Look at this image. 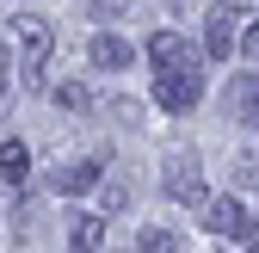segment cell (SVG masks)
<instances>
[{
    "label": "cell",
    "mask_w": 259,
    "mask_h": 253,
    "mask_svg": "<svg viewBox=\"0 0 259 253\" xmlns=\"http://www.w3.org/2000/svg\"><path fill=\"white\" fill-rule=\"evenodd\" d=\"M253 99H259V87H253V68H247V74L229 87V111H235L241 123H253Z\"/></svg>",
    "instance_id": "11"
},
{
    "label": "cell",
    "mask_w": 259,
    "mask_h": 253,
    "mask_svg": "<svg viewBox=\"0 0 259 253\" xmlns=\"http://www.w3.org/2000/svg\"><path fill=\"white\" fill-rule=\"evenodd\" d=\"M99 173H105L99 161H74V167H62V173H56L50 185H56V192H87V185L99 179Z\"/></svg>",
    "instance_id": "10"
},
{
    "label": "cell",
    "mask_w": 259,
    "mask_h": 253,
    "mask_svg": "<svg viewBox=\"0 0 259 253\" xmlns=\"http://www.w3.org/2000/svg\"><path fill=\"white\" fill-rule=\"evenodd\" d=\"M136 253H185V247H179V235H167V229H142Z\"/></svg>",
    "instance_id": "12"
},
{
    "label": "cell",
    "mask_w": 259,
    "mask_h": 253,
    "mask_svg": "<svg viewBox=\"0 0 259 253\" xmlns=\"http://www.w3.org/2000/svg\"><path fill=\"white\" fill-rule=\"evenodd\" d=\"M167 198H173V204H185V210H204V204H210L204 167L191 161V154H173V161H167Z\"/></svg>",
    "instance_id": "2"
},
{
    "label": "cell",
    "mask_w": 259,
    "mask_h": 253,
    "mask_svg": "<svg viewBox=\"0 0 259 253\" xmlns=\"http://www.w3.org/2000/svg\"><path fill=\"white\" fill-rule=\"evenodd\" d=\"M13 31L25 37V87H31V93H50V50H56V31H50L37 13H19Z\"/></svg>",
    "instance_id": "1"
},
{
    "label": "cell",
    "mask_w": 259,
    "mask_h": 253,
    "mask_svg": "<svg viewBox=\"0 0 259 253\" xmlns=\"http://www.w3.org/2000/svg\"><path fill=\"white\" fill-rule=\"evenodd\" d=\"M204 223H210L216 235H229V241H253V210H247L241 198H210V204H204Z\"/></svg>",
    "instance_id": "5"
},
{
    "label": "cell",
    "mask_w": 259,
    "mask_h": 253,
    "mask_svg": "<svg viewBox=\"0 0 259 253\" xmlns=\"http://www.w3.org/2000/svg\"><path fill=\"white\" fill-rule=\"evenodd\" d=\"M25 173H31V148L19 136H7V142H0V179H7V185H25Z\"/></svg>",
    "instance_id": "9"
},
{
    "label": "cell",
    "mask_w": 259,
    "mask_h": 253,
    "mask_svg": "<svg viewBox=\"0 0 259 253\" xmlns=\"http://www.w3.org/2000/svg\"><path fill=\"white\" fill-rule=\"evenodd\" d=\"M130 0H93V19H123Z\"/></svg>",
    "instance_id": "14"
},
{
    "label": "cell",
    "mask_w": 259,
    "mask_h": 253,
    "mask_svg": "<svg viewBox=\"0 0 259 253\" xmlns=\"http://www.w3.org/2000/svg\"><path fill=\"white\" fill-rule=\"evenodd\" d=\"M68 247H74V253H99V247H105V216H99V210H74Z\"/></svg>",
    "instance_id": "8"
},
{
    "label": "cell",
    "mask_w": 259,
    "mask_h": 253,
    "mask_svg": "<svg viewBox=\"0 0 259 253\" xmlns=\"http://www.w3.org/2000/svg\"><path fill=\"white\" fill-rule=\"evenodd\" d=\"M0 93H7V50H0Z\"/></svg>",
    "instance_id": "16"
},
{
    "label": "cell",
    "mask_w": 259,
    "mask_h": 253,
    "mask_svg": "<svg viewBox=\"0 0 259 253\" xmlns=\"http://www.w3.org/2000/svg\"><path fill=\"white\" fill-rule=\"evenodd\" d=\"M148 62L160 74H204L198 68V50H191L185 37H173V31H154V37H148Z\"/></svg>",
    "instance_id": "3"
},
{
    "label": "cell",
    "mask_w": 259,
    "mask_h": 253,
    "mask_svg": "<svg viewBox=\"0 0 259 253\" xmlns=\"http://www.w3.org/2000/svg\"><path fill=\"white\" fill-rule=\"evenodd\" d=\"M235 37H241V7H210L204 13V56L222 62L235 50Z\"/></svg>",
    "instance_id": "4"
},
{
    "label": "cell",
    "mask_w": 259,
    "mask_h": 253,
    "mask_svg": "<svg viewBox=\"0 0 259 253\" xmlns=\"http://www.w3.org/2000/svg\"><path fill=\"white\" fill-rule=\"evenodd\" d=\"M204 99V74H154V105L160 111H191Z\"/></svg>",
    "instance_id": "6"
},
{
    "label": "cell",
    "mask_w": 259,
    "mask_h": 253,
    "mask_svg": "<svg viewBox=\"0 0 259 253\" xmlns=\"http://www.w3.org/2000/svg\"><path fill=\"white\" fill-rule=\"evenodd\" d=\"M87 62L99 74H117V68H130V44L117 37V31H93V44H87Z\"/></svg>",
    "instance_id": "7"
},
{
    "label": "cell",
    "mask_w": 259,
    "mask_h": 253,
    "mask_svg": "<svg viewBox=\"0 0 259 253\" xmlns=\"http://www.w3.org/2000/svg\"><path fill=\"white\" fill-rule=\"evenodd\" d=\"M241 44V56H247V68H253V50H259V31H253V19H247V37H235Z\"/></svg>",
    "instance_id": "15"
},
{
    "label": "cell",
    "mask_w": 259,
    "mask_h": 253,
    "mask_svg": "<svg viewBox=\"0 0 259 253\" xmlns=\"http://www.w3.org/2000/svg\"><path fill=\"white\" fill-rule=\"evenodd\" d=\"M56 99L68 105V111H93V93H87L80 80H68V87H56Z\"/></svg>",
    "instance_id": "13"
}]
</instances>
